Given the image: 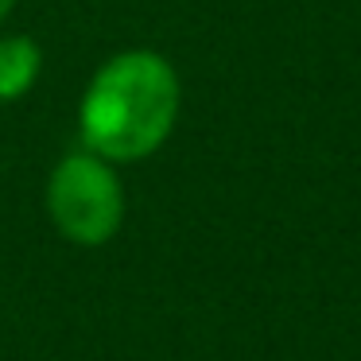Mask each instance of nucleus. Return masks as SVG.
Segmentation results:
<instances>
[{
	"instance_id": "7ed1b4c3",
	"label": "nucleus",
	"mask_w": 361,
	"mask_h": 361,
	"mask_svg": "<svg viewBox=\"0 0 361 361\" xmlns=\"http://www.w3.org/2000/svg\"><path fill=\"white\" fill-rule=\"evenodd\" d=\"M43 66V51L32 35L0 39V102H20L35 86Z\"/></svg>"
},
{
	"instance_id": "20e7f679",
	"label": "nucleus",
	"mask_w": 361,
	"mask_h": 361,
	"mask_svg": "<svg viewBox=\"0 0 361 361\" xmlns=\"http://www.w3.org/2000/svg\"><path fill=\"white\" fill-rule=\"evenodd\" d=\"M12 8H16V0H0V24L12 16Z\"/></svg>"
},
{
	"instance_id": "f257e3e1",
	"label": "nucleus",
	"mask_w": 361,
	"mask_h": 361,
	"mask_svg": "<svg viewBox=\"0 0 361 361\" xmlns=\"http://www.w3.org/2000/svg\"><path fill=\"white\" fill-rule=\"evenodd\" d=\"M179 74L156 51H121L90 78L78 105V133L109 164H140L179 121Z\"/></svg>"
},
{
	"instance_id": "f03ea898",
	"label": "nucleus",
	"mask_w": 361,
	"mask_h": 361,
	"mask_svg": "<svg viewBox=\"0 0 361 361\" xmlns=\"http://www.w3.org/2000/svg\"><path fill=\"white\" fill-rule=\"evenodd\" d=\"M47 214L55 229L74 245H105L125 221V190L109 159L90 148L71 152L47 179Z\"/></svg>"
}]
</instances>
